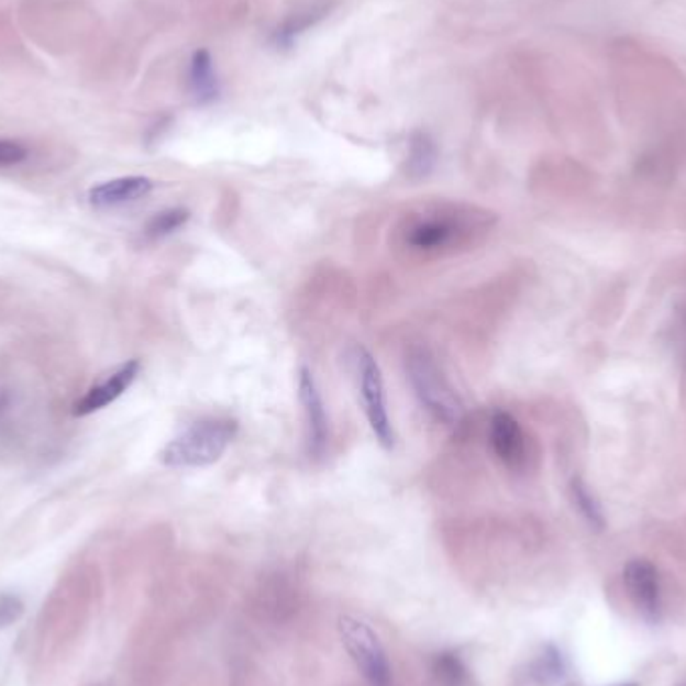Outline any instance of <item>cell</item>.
<instances>
[{"mask_svg":"<svg viewBox=\"0 0 686 686\" xmlns=\"http://www.w3.org/2000/svg\"><path fill=\"white\" fill-rule=\"evenodd\" d=\"M235 435V420H201L169 442L161 460L169 468H203L225 454Z\"/></svg>","mask_w":686,"mask_h":686,"instance_id":"6da1fadb","label":"cell"},{"mask_svg":"<svg viewBox=\"0 0 686 686\" xmlns=\"http://www.w3.org/2000/svg\"><path fill=\"white\" fill-rule=\"evenodd\" d=\"M406 372L416 398L438 422L456 425L464 418V403L444 372L425 350H412L406 357Z\"/></svg>","mask_w":686,"mask_h":686,"instance_id":"7a4b0ae2","label":"cell"},{"mask_svg":"<svg viewBox=\"0 0 686 686\" xmlns=\"http://www.w3.org/2000/svg\"><path fill=\"white\" fill-rule=\"evenodd\" d=\"M469 229L468 213L438 209L408 219L401 240L410 252L434 255L456 247L468 237Z\"/></svg>","mask_w":686,"mask_h":686,"instance_id":"3957f363","label":"cell"},{"mask_svg":"<svg viewBox=\"0 0 686 686\" xmlns=\"http://www.w3.org/2000/svg\"><path fill=\"white\" fill-rule=\"evenodd\" d=\"M338 627L343 646L350 652L357 671L366 678L367 686H396L388 654L369 624L354 617H342Z\"/></svg>","mask_w":686,"mask_h":686,"instance_id":"277c9868","label":"cell"},{"mask_svg":"<svg viewBox=\"0 0 686 686\" xmlns=\"http://www.w3.org/2000/svg\"><path fill=\"white\" fill-rule=\"evenodd\" d=\"M357 381H359V394L364 400L367 422L372 432L378 438L379 444L391 450L396 444V434L389 420L388 403H386V391H384V378L379 372L376 357L369 354L364 347L357 350Z\"/></svg>","mask_w":686,"mask_h":686,"instance_id":"5b68a950","label":"cell"},{"mask_svg":"<svg viewBox=\"0 0 686 686\" xmlns=\"http://www.w3.org/2000/svg\"><path fill=\"white\" fill-rule=\"evenodd\" d=\"M630 600L644 620L659 622L663 617V588L659 571L649 561H630L622 574Z\"/></svg>","mask_w":686,"mask_h":686,"instance_id":"8992f818","label":"cell"},{"mask_svg":"<svg viewBox=\"0 0 686 686\" xmlns=\"http://www.w3.org/2000/svg\"><path fill=\"white\" fill-rule=\"evenodd\" d=\"M141 372L139 359H131L121 367H117L113 374H109L107 378L99 379L89 391L75 403V416H91V413L103 410L107 406H111L114 400H119L126 389L133 386V381L137 379Z\"/></svg>","mask_w":686,"mask_h":686,"instance_id":"52a82bcc","label":"cell"},{"mask_svg":"<svg viewBox=\"0 0 686 686\" xmlns=\"http://www.w3.org/2000/svg\"><path fill=\"white\" fill-rule=\"evenodd\" d=\"M299 400L308 422L309 454L321 456L328 446V413L316 378L308 367L299 369Z\"/></svg>","mask_w":686,"mask_h":686,"instance_id":"ba28073f","label":"cell"},{"mask_svg":"<svg viewBox=\"0 0 686 686\" xmlns=\"http://www.w3.org/2000/svg\"><path fill=\"white\" fill-rule=\"evenodd\" d=\"M490 442L494 454L502 462L506 468L520 469L527 462V435L522 425L512 413L494 412L490 420Z\"/></svg>","mask_w":686,"mask_h":686,"instance_id":"9c48e42d","label":"cell"},{"mask_svg":"<svg viewBox=\"0 0 686 686\" xmlns=\"http://www.w3.org/2000/svg\"><path fill=\"white\" fill-rule=\"evenodd\" d=\"M151 191H153V181L150 177L131 175V177H119V179L95 185L87 195V199L97 209H113V207H123L141 201Z\"/></svg>","mask_w":686,"mask_h":686,"instance_id":"30bf717a","label":"cell"},{"mask_svg":"<svg viewBox=\"0 0 686 686\" xmlns=\"http://www.w3.org/2000/svg\"><path fill=\"white\" fill-rule=\"evenodd\" d=\"M189 89H191V95H193L197 104L215 103L219 95H221V85H219L213 57L209 55V51L206 48L195 51V55L191 57Z\"/></svg>","mask_w":686,"mask_h":686,"instance_id":"8fae6325","label":"cell"},{"mask_svg":"<svg viewBox=\"0 0 686 686\" xmlns=\"http://www.w3.org/2000/svg\"><path fill=\"white\" fill-rule=\"evenodd\" d=\"M328 11L330 9L321 4V7H308L303 11L294 12L289 19H286L284 23L275 29L272 43L277 48L294 46L299 36L303 35L313 24L320 23L321 19L328 14Z\"/></svg>","mask_w":686,"mask_h":686,"instance_id":"7c38bea8","label":"cell"},{"mask_svg":"<svg viewBox=\"0 0 686 686\" xmlns=\"http://www.w3.org/2000/svg\"><path fill=\"white\" fill-rule=\"evenodd\" d=\"M438 163V145L423 131H416L408 143V173L412 179H423L434 172Z\"/></svg>","mask_w":686,"mask_h":686,"instance_id":"4fadbf2b","label":"cell"},{"mask_svg":"<svg viewBox=\"0 0 686 686\" xmlns=\"http://www.w3.org/2000/svg\"><path fill=\"white\" fill-rule=\"evenodd\" d=\"M430 673L435 686H464L468 681V668L456 652H440L432 659Z\"/></svg>","mask_w":686,"mask_h":686,"instance_id":"5bb4252c","label":"cell"},{"mask_svg":"<svg viewBox=\"0 0 686 686\" xmlns=\"http://www.w3.org/2000/svg\"><path fill=\"white\" fill-rule=\"evenodd\" d=\"M191 213L184 207H169L163 209L159 213H155L145 225V237L151 241L163 240L169 237L175 231L185 228V223L189 221Z\"/></svg>","mask_w":686,"mask_h":686,"instance_id":"9a60e30c","label":"cell"},{"mask_svg":"<svg viewBox=\"0 0 686 686\" xmlns=\"http://www.w3.org/2000/svg\"><path fill=\"white\" fill-rule=\"evenodd\" d=\"M532 678L540 686H556L566 678V664L561 652L556 649H546L532 664Z\"/></svg>","mask_w":686,"mask_h":686,"instance_id":"2e32d148","label":"cell"},{"mask_svg":"<svg viewBox=\"0 0 686 686\" xmlns=\"http://www.w3.org/2000/svg\"><path fill=\"white\" fill-rule=\"evenodd\" d=\"M572 494H574V502L578 506V510L583 512L584 518H586L593 527L598 528V530L605 527V520H602V512H600L598 504L593 500V496L584 488L580 482H574Z\"/></svg>","mask_w":686,"mask_h":686,"instance_id":"e0dca14e","label":"cell"},{"mask_svg":"<svg viewBox=\"0 0 686 686\" xmlns=\"http://www.w3.org/2000/svg\"><path fill=\"white\" fill-rule=\"evenodd\" d=\"M24 602L21 596L0 595V630L9 629L19 618L23 617Z\"/></svg>","mask_w":686,"mask_h":686,"instance_id":"ac0fdd59","label":"cell"},{"mask_svg":"<svg viewBox=\"0 0 686 686\" xmlns=\"http://www.w3.org/2000/svg\"><path fill=\"white\" fill-rule=\"evenodd\" d=\"M29 157V150L23 143L12 139H0V167L21 165Z\"/></svg>","mask_w":686,"mask_h":686,"instance_id":"d6986e66","label":"cell"},{"mask_svg":"<svg viewBox=\"0 0 686 686\" xmlns=\"http://www.w3.org/2000/svg\"><path fill=\"white\" fill-rule=\"evenodd\" d=\"M620 686H639V685H620Z\"/></svg>","mask_w":686,"mask_h":686,"instance_id":"ffe728a7","label":"cell"},{"mask_svg":"<svg viewBox=\"0 0 686 686\" xmlns=\"http://www.w3.org/2000/svg\"><path fill=\"white\" fill-rule=\"evenodd\" d=\"M686 686V685H685Z\"/></svg>","mask_w":686,"mask_h":686,"instance_id":"44dd1931","label":"cell"}]
</instances>
